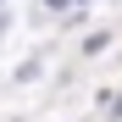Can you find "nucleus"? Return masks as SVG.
Wrapping results in <instances>:
<instances>
[{"instance_id": "nucleus-1", "label": "nucleus", "mask_w": 122, "mask_h": 122, "mask_svg": "<svg viewBox=\"0 0 122 122\" xmlns=\"http://www.w3.org/2000/svg\"><path fill=\"white\" fill-rule=\"evenodd\" d=\"M45 6H67V0H45Z\"/></svg>"}]
</instances>
